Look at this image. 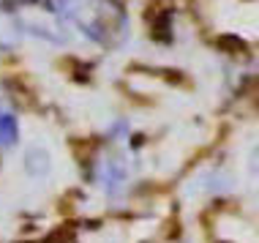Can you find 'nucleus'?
Wrapping results in <instances>:
<instances>
[{
  "instance_id": "nucleus-1",
  "label": "nucleus",
  "mask_w": 259,
  "mask_h": 243,
  "mask_svg": "<svg viewBox=\"0 0 259 243\" xmlns=\"http://www.w3.org/2000/svg\"><path fill=\"white\" fill-rule=\"evenodd\" d=\"M60 17L74 19L82 33L101 44H120L125 38V14L117 0H58Z\"/></svg>"
},
{
  "instance_id": "nucleus-2",
  "label": "nucleus",
  "mask_w": 259,
  "mask_h": 243,
  "mask_svg": "<svg viewBox=\"0 0 259 243\" xmlns=\"http://www.w3.org/2000/svg\"><path fill=\"white\" fill-rule=\"evenodd\" d=\"M17 137H19L17 115H14L6 104H0V145H3V148H9V145L17 142Z\"/></svg>"
}]
</instances>
